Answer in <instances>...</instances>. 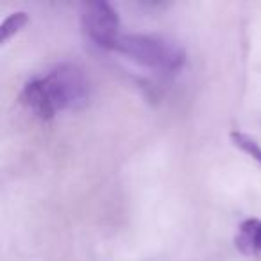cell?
I'll return each instance as SVG.
<instances>
[{"instance_id": "6da1fadb", "label": "cell", "mask_w": 261, "mask_h": 261, "mask_svg": "<svg viewBox=\"0 0 261 261\" xmlns=\"http://www.w3.org/2000/svg\"><path fill=\"white\" fill-rule=\"evenodd\" d=\"M115 52L127 56L143 68L161 73L179 72L186 58L177 43L152 34H122Z\"/></svg>"}, {"instance_id": "7a4b0ae2", "label": "cell", "mask_w": 261, "mask_h": 261, "mask_svg": "<svg viewBox=\"0 0 261 261\" xmlns=\"http://www.w3.org/2000/svg\"><path fill=\"white\" fill-rule=\"evenodd\" d=\"M56 111H79L90 100V83L83 70L73 63L56 65L43 75Z\"/></svg>"}, {"instance_id": "3957f363", "label": "cell", "mask_w": 261, "mask_h": 261, "mask_svg": "<svg viewBox=\"0 0 261 261\" xmlns=\"http://www.w3.org/2000/svg\"><path fill=\"white\" fill-rule=\"evenodd\" d=\"M81 25L83 31L97 47L104 50H115L120 36V20L111 4L104 0L86 2L81 8Z\"/></svg>"}, {"instance_id": "277c9868", "label": "cell", "mask_w": 261, "mask_h": 261, "mask_svg": "<svg viewBox=\"0 0 261 261\" xmlns=\"http://www.w3.org/2000/svg\"><path fill=\"white\" fill-rule=\"evenodd\" d=\"M20 102L40 120H52L58 115L47 91V86H45L43 77H34L23 84Z\"/></svg>"}, {"instance_id": "5b68a950", "label": "cell", "mask_w": 261, "mask_h": 261, "mask_svg": "<svg viewBox=\"0 0 261 261\" xmlns=\"http://www.w3.org/2000/svg\"><path fill=\"white\" fill-rule=\"evenodd\" d=\"M234 245L240 252L247 256H259L261 254V220L259 218H247L240 224Z\"/></svg>"}, {"instance_id": "8992f818", "label": "cell", "mask_w": 261, "mask_h": 261, "mask_svg": "<svg viewBox=\"0 0 261 261\" xmlns=\"http://www.w3.org/2000/svg\"><path fill=\"white\" fill-rule=\"evenodd\" d=\"M229 138H231L232 145H234L236 149H240L243 154H247L254 163H257L261 167V145L252 136L245 135L242 130H232L231 135H229Z\"/></svg>"}, {"instance_id": "52a82bcc", "label": "cell", "mask_w": 261, "mask_h": 261, "mask_svg": "<svg viewBox=\"0 0 261 261\" xmlns=\"http://www.w3.org/2000/svg\"><path fill=\"white\" fill-rule=\"evenodd\" d=\"M27 23H29V16H27L25 11L11 13V15L2 22V25H0V43H6L9 38L18 34Z\"/></svg>"}]
</instances>
